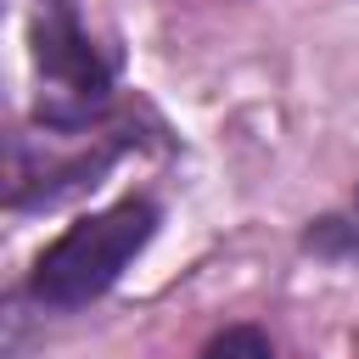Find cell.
<instances>
[{
  "mask_svg": "<svg viewBox=\"0 0 359 359\" xmlns=\"http://www.w3.org/2000/svg\"><path fill=\"white\" fill-rule=\"evenodd\" d=\"M348 208H353V219H359V191H353V202H348Z\"/></svg>",
  "mask_w": 359,
  "mask_h": 359,
  "instance_id": "6",
  "label": "cell"
},
{
  "mask_svg": "<svg viewBox=\"0 0 359 359\" xmlns=\"http://www.w3.org/2000/svg\"><path fill=\"white\" fill-rule=\"evenodd\" d=\"M135 146V135H112L95 151H73V157H34V146L17 135L11 140V185H6V208L11 213H34V208H56L67 196H79L84 185H101V174Z\"/></svg>",
  "mask_w": 359,
  "mask_h": 359,
  "instance_id": "3",
  "label": "cell"
},
{
  "mask_svg": "<svg viewBox=\"0 0 359 359\" xmlns=\"http://www.w3.org/2000/svg\"><path fill=\"white\" fill-rule=\"evenodd\" d=\"M157 224H163V208H157V196H146V191L118 196L112 208L73 219V224L34 258V269H28V280H22V297H28L39 314H79V309H90V303L107 297V292L123 280V269L151 247Z\"/></svg>",
  "mask_w": 359,
  "mask_h": 359,
  "instance_id": "1",
  "label": "cell"
},
{
  "mask_svg": "<svg viewBox=\"0 0 359 359\" xmlns=\"http://www.w3.org/2000/svg\"><path fill=\"white\" fill-rule=\"evenodd\" d=\"M303 252L331 258V264H359V219H353V208L348 213H320L303 230Z\"/></svg>",
  "mask_w": 359,
  "mask_h": 359,
  "instance_id": "4",
  "label": "cell"
},
{
  "mask_svg": "<svg viewBox=\"0 0 359 359\" xmlns=\"http://www.w3.org/2000/svg\"><path fill=\"white\" fill-rule=\"evenodd\" d=\"M28 56H34V123L45 135H90L107 123L118 101V56L90 39L73 0H34L28 11Z\"/></svg>",
  "mask_w": 359,
  "mask_h": 359,
  "instance_id": "2",
  "label": "cell"
},
{
  "mask_svg": "<svg viewBox=\"0 0 359 359\" xmlns=\"http://www.w3.org/2000/svg\"><path fill=\"white\" fill-rule=\"evenodd\" d=\"M196 359H280V353H275V337H269L264 325L236 320V325H219V331L202 342Z\"/></svg>",
  "mask_w": 359,
  "mask_h": 359,
  "instance_id": "5",
  "label": "cell"
}]
</instances>
